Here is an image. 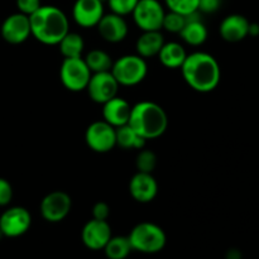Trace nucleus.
Returning <instances> with one entry per match:
<instances>
[{"label":"nucleus","mask_w":259,"mask_h":259,"mask_svg":"<svg viewBox=\"0 0 259 259\" xmlns=\"http://www.w3.org/2000/svg\"><path fill=\"white\" fill-rule=\"evenodd\" d=\"M258 34H259V24H257V23H249L248 35H258Z\"/></svg>","instance_id":"obj_34"},{"label":"nucleus","mask_w":259,"mask_h":259,"mask_svg":"<svg viewBox=\"0 0 259 259\" xmlns=\"http://www.w3.org/2000/svg\"><path fill=\"white\" fill-rule=\"evenodd\" d=\"M40 7H42L40 0H17V8L19 13L28 15V17L37 12Z\"/></svg>","instance_id":"obj_30"},{"label":"nucleus","mask_w":259,"mask_h":259,"mask_svg":"<svg viewBox=\"0 0 259 259\" xmlns=\"http://www.w3.org/2000/svg\"><path fill=\"white\" fill-rule=\"evenodd\" d=\"M0 32L3 39L10 45H20L25 42L32 35L29 17L19 12L10 14L3 22Z\"/></svg>","instance_id":"obj_12"},{"label":"nucleus","mask_w":259,"mask_h":259,"mask_svg":"<svg viewBox=\"0 0 259 259\" xmlns=\"http://www.w3.org/2000/svg\"><path fill=\"white\" fill-rule=\"evenodd\" d=\"M110 72L119 86H136L141 83L148 73L146 58L139 55H125L113 62Z\"/></svg>","instance_id":"obj_5"},{"label":"nucleus","mask_w":259,"mask_h":259,"mask_svg":"<svg viewBox=\"0 0 259 259\" xmlns=\"http://www.w3.org/2000/svg\"><path fill=\"white\" fill-rule=\"evenodd\" d=\"M93 72L82 57L63 58L60 67V78L62 85L72 93L86 90Z\"/></svg>","instance_id":"obj_6"},{"label":"nucleus","mask_w":259,"mask_h":259,"mask_svg":"<svg viewBox=\"0 0 259 259\" xmlns=\"http://www.w3.org/2000/svg\"><path fill=\"white\" fill-rule=\"evenodd\" d=\"M128 124L148 141L163 136L168 126V116L159 104L144 100L132 106Z\"/></svg>","instance_id":"obj_3"},{"label":"nucleus","mask_w":259,"mask_h":259,"mask_svg":"<svg viewBox=\"0 0 259 259\" xmlns=\"http://www.w3.org/2000/svg\"><path fill=\"white\" fill-rule=\"evenodd\" d=\"M103 250L109 259H125L133 249L128 237L120 235V237H111Z\"/></svg>","instance_id":"obj_25"},{"label":"nucleus","mask_w":259,"mask_h":259,"mask_svg":"<svg viewBox=\"0 0 259 259\" xmlns=\"http://www.w3.org/2000/svg\"><path fill=\"white\" fill-rule=\"evenodd\" d=\"M222 0H200L199 2V12L202 13H215L219 9Z\"/></svg>","instance_id":"obj_33"},{"label":"nucleus","mask_w":259,"mask_h":259,"mask_svg":"<svg viewBox=\"0 0 259 259\" xmlns=\"http://www.w3.org/2000/svg\"><path fill=\"white\" fill-rule=\"evenodd\" d=\"M58 47H60L61 55L65 58H75V57H81L83 52V48H85V42H83L82 37H81L78 33L68 32L65 37L61 39V42L58 43Z\"/></svg>","instance_id":"obj_23"},{"label":"nucleus","mask_w":259,"mask_h":259,"mask_svg":"<svg viewBox=\"0 0 259 259\" xmlns=\"http://www.w3.org/2000/svg\"><path fill=\"white\" fill-rule=\"evenodd\" d=\"M199 2L200 0H164V4L169 12L189 17L199 12Z\"/></svg>","instance_id":"obj_26"},{"label":"nucleus","mask_w":259,"mask_h":259,"mask_svg":"<svg viewBox=\"0 0 259 259\" xmlns=\"http://www.w3.org/2000/svg\"><path fill=\"white\" fill-rule=\"evenodd\" d=\"M72 207L71 196L65 191H52L40 201V215L48 223H60L67 218Z\"/></svg>","instance_id":"obj_10"},{"label":"nucleus","mask_w":259,"mask_h":259,"mask_svg":"<svg viewBox=\"0 0 259 259\" xmlns=\"http://www.w3.org/2000/svg\"><path fill=\"white\" fill-rule=\"evenodd\" d=\"M110 215V206L106 202L99 201L93 207V219L98 220H108Z\"/></svg>","instance_id":"obj_32"},{"label":"nucleus","mask_w":259,"mask_h":259,"mask_svg":"<svg viewBox=\"0 0 259 259\" xmlns=\"http://www.w3.org/2000/svg\"><path fill=\"white\" fill-rule=\"evenodd\" d=\"M128 239L132 249L146 254L161 252L167 243L164 230L159 225L149 222L137 224L129 233Z\"/></svg>","instance_id":"obj_4"},{"label":"nucleus","mask_w":259,"mask_h":259,"mask_svg":"<svg viewBox=\"0 0 259 259\" xmlns=\"http://www.w3.org/2000/svg\"><path fill=\"white\" fill-rule=\"evenodd\" d=\"M131 111V104L125 99L116 95L115 98L103 104V120H105L114 128H119L128 124Z\"/></svg>","instance_id":"obj_17"},{"label":"nucleus","mask_w":259,"mask_h":259,"mask_svg":"<svg viewBox=\"0 0 259 259\" xmlns=\"http://www.w3.org/2000/svg\"><path fill=\"white\" fill-rule=\"evenodd\" d=\"M113 237L111 228L106 220L91 219L83 225L81 239L86 248L91 250H101Z\"/></svg>","instance_id":"obj_13"},{"label":"nucleus","mask_w":259,"mask_h":259,"mask_svg":"<svg viewBox=\"0 0 259 259\" xmlns=\"http://www.w3.org/2000/svg\"><path fill=\"white\" fill-rule=\"evenodd\" d=\"M129 194L141 204H148L158 194V182L152 174L137 172L129 181Z\"/></svg>","instance_id":"obj_15"},{"label":"nucleus","mask_w":259,"mask_h":259,"mask_svg":"<svg viewBox=\"0 0 259 259\" xmlns=\"http://www.w3.org/2000/svg\"><path fill=\"white\" fill-rule=\"evenodd\" d=\"M197 13L186 17V24L179 33L182 40L189 46H192V47L204 45L207 39V35H209L206 25L200 20Z\"/></svg>","instance_id":"obj_19"},{"label":"nucleus","mask_w":259,"mask_h":259,"mask_svg":"<svg viewBox=\"0 0 259 259\" xmlns=\"http://www.w3.org/2000/svg\"><path fill=\"white\" fill-rule=\"evenodd\" d=\"M111 13L125 17V15L132 14V12L136 8L138 0H106Z\"/></svg>","instance_id":"obj_29"},{"label":"nucleus","mask_w":259,"mask_h":259,"mask_svg":"<svg viewBox=\"0 0 259 259\" xmlns=\"http://www.w3.org/2000/svg\"><path fill=\"white\" fill-rule=\"evenodd\" d=\"M83 60L93 73L110 71L114 62L111 56L103 50H91Z\"/></svg>","instance_id":"obj_24"},{"label":"nucleus","mask_w":259,"mask_h":259,"mask_svg":"<svg viewBox=\"0 0 259 259\" xmlns=\"http://www.w3.org/2000/svg\"><path fill=\"white\" fill-rule=\"evenodd\" d=\"M147 139L139 136L129 124L116 128V146L123 149H142L146 146Z\"/></svg>","instance_id":"obj_22"},{"label":"nucleus","mask_w":259,"mask_h":259,"mask_svg":"<svg viewBox=\"0 0 259 259\" xmlns=\"http://www.w3.org/2000/svg\"><path fill=\"white\" fill-rule=\"evenodd\" d=\"M104 14L101 0H76L72 7L73 20L82 28L96 27Z\"/></svg>","instance_id":"obj_14"},{"label":"nucleus","mask_w":259,"mask_h":259,"mask_svg":"<svg viewBox=\"0 0 259 259\" xmlns=\"http://www.w3.org/2000/svg\"><path fill=\"white\" fill-rule=\"evenodd\" d=\"M180 70L187 85L192 90L201 94L214 91L222 78L219 62L214 56L206 52H194L187 55Z\"/></svg>","instance_id":"obj_1"},{"label":"nucleus","mask_w":259,"mask_h":259,"mask_svg":"<svg viewBox=\"0 0 259 259\" xmlns=\"http://www.w3.org/2000/svg\"><path fill=\"white\" fill-rule=\"evenodd\" d=\"M164 45V38L159 30H148L143 32L138 37L136 43L137 55L143 58L158 56L162 46Z\"/></svg>","instance_id":"obj_20"},{"label":"nucleus","mask_w":259,"mask_h":259,"mask_svg":"<svg viewBox=\"0 0 259 259\" xmlns=\"http://www.w3.org/2000/svg\"><path fill=\"white\" fill-rule=\"evenodd\" d=\"M101 2H103V3H106V0H101Z\"/></svg>","instance_id":"obj_35"},{"label":"nucleus","mask_w":259,"mask_h":259,"mask_svg":"<svg viewBox=\"0 0 259 259\" xmlns=\"http://www.w3.org/2000/svg\"><path fill=\"white\" fill-rule=\"evenodd\" d=\"M249 30V20L240 14H230L220 23L219 33L222 38L227 42H240L248 35Z\"/></svg>","instance_id":"obj_18"},{"label":"nucleus","mask_w":259,"mask_h":259,"mask_svg":"<svg viewBox=\"0 0 259 259\" xmlns=\"http://www.w3.org/2000/svg\"><path fill=\"white\" fill-rule=\"evenodd\" d=\"M89 96L96 104H105L110 99L118 95L119 83L110 71L106 72H96L91 75L90 81L88 83Z\"/></svg>","instance_id":"obj_11"},{"label":"nucleus","mask_w":259,"mask_h":259,"mask_svg":"<svg viewBox=\"0 0 259 259\" xmlns=\"http://www.w3.org/2000/svg\"><path fill=\"white\" fill-rule=\"evenodd\" d=\"M136 167L138 172L152 174L157 167V156L154 152L149 149H143L139 152L136 158Z\"/></svg>","instance_id":"obj_27"},{"label":"nucleus","mask_w":259,"mask_h":259,"mask_svg":"<svg viewBox=\"0 0 259 259\" xmlns=\"http://www.w3.org/2000/svg\"><path fill=\"white\" fill-rule=\"evenodd\" d=\"M187 57L186 50L179 42H164L158 53V60L164 67L176 70L181 68Z\"/></svg>","instance_id":"obj_21"},{"label":"nucleus","mask_w":259,"mask_h":259,"mask_svg":"<svg viewBox=\"0 0 259 259\" xmlns=\"http://www.w3.org/2000/svg\"><path fill=\"white\" fill-rule=\"evenodd\" d=\"M29 20L32 35L43 45L57 46L70 32L67 15L53 5H42L30 15Z\"/></svg>","instance_id":"obj_2"},{"label":"nucleus","mask_w":259,"mask_h":259,"mask_svg":"<svg viewBox=\"0 0 259 259\" xmlns=\"http://www.w3.org/2000/svg\"><path fill=\"white\" fill-rule=\"evenodd\" d=\"M99 34L104 40L109 43H119L124 40L128 35V23L121 15L115 13L104 14L99 24L96 25Z\"/></svg>","instance_id":"obj_16"},{"label":"nucleus","mask_w":259,"mask_h":259,"mask_svg":"<svg viewBox=\"0 0 259 259\" xmlns=\"http://www.w3.org/2000/svg\"><path fill=\"white\" fill-rule=\"evenodd\" d=\"M166 12L158 0H138L132 12L133 20L142 32L161 30Z\"/></svg>","instance_id":"obj_7"},{"label":"nucleus","mask_w":259,"mask_h":259,"mask_svg":"<svg viewBox=\"0 0 259 259\" xmlns=\"http://www.w3.org/2000/svg\"><path fill=\"white\" fill-rule=\"evenodd\" d=\"M85 142L91 151L108 153L116 146V128L105 120L94 121L86 129Z\"/></svg>","instance_id":"obj_8"},{"label":"nucleus","mask_w":259,"mask_h":259,"mask_svg":"<svg viewBox=\"0 0 259 259\" xmlns=\"http://www.w3.org/2000/svg\"><path fill=\"white\" fill-rule=\"evenodd\" d=\"M185 24H186V17L179 14V13L168 12L164 14L162 28H164L169 33H177L179 34L182 28L185 27Z\"/></svg>","instance_id":"obj_28"},{"label":"nucleus","mask_w":259,"mask_h":259,"mask_svg":"<svg viewBox=\"0 0 259 259\" xmlns=\"http://www.w3.org/2000/svg\"><path fill=\"white\" fill-rule=\"evenodd\" d=\"M13 187L8 180L0 177V206H7L12 202Z\"/></svg>","instance_id":"obj_31"},{"label":"nucleus","mask_w":259,"mask_h":259,"mask_svg":"<svg viewBox=\"0 0 259 259\" xmlns=\"http://www.w3.org/2000/svg\"><path fill=\"white\" fill-rule=\"evenodd\" d=\"M32 215L23 206L9 207L0 215V232L3 237H20L29 230Z\"/></svg>","instance_id":"obj_9"}]
</instances>
